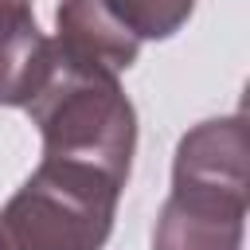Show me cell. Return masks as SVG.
Returning <instances> with one entry per match:
<instances>
[{
    "instance_id": "3",
    "label": "cell",
    "mask_w": 250,
    "mask_h": 250,
    "mask_svg": "<svg viewBox=\"0 0 250 250\" xmlns=\"http://www.w3.org/2000/svg\"><path fill=\"white\" fill-rule=\"evenodd\" d=\"M121 188L94 164L43 156L0 211V250H102Z\"/></svg>"
},
{
    "instance_id": "1",
    "label": "cell",
    "mask_w": 250,
    "mask_h": 250,
    "mask_svg": "<svg viewBox=\"0 0 250 250\" xmlns=\"http://www.w3.org/2000/svg\"><path fill=\"white\" fill-rule=\"evenodd\" d=\"M242 121H203L180 141L176 188L160 211L156 250H238L242 246Z\"/></svg>"
},
{
    "instance_id": "2",
    "label": "cell",
    "mask_w": 250,
    "mask_h": 250,
    "mask_svg": "<svg viewBox=\"0 0 250 250\" xmlns=\"http://www.w3.org/2000/svg\"><path fill=\"white\" fill-rule=\"evenodd\" d=\"M27 113L43 133V156L94 164L117 184L129 180L137 117L113 74L78 66L51 43V66L27 102Z\"/></svg>"
},
{
    "instance_id": "4",
    "label": "cell",
    "mask_w": 250,
    "mask_h": 250,
    "mask_svg": "<svg viewBox=\"0 0 250 250\" xmlns=\"http://www.w3.org/2000/svg\"><path fill=\"white\" fill-rule=\"evenodd\" d=\"M51 66V43L39 35L27 0H0V105H27Z\"/></svg>"
},
{
    "instance_id": "5",
    "label": "cell",
    "mask_w": 250,
    "mask_h": 250,
    "mask_svg": "<svg viewBox=\"0 0 250 250\" xmlns=\"http://www.w3.org/2000/svg\"><path fill=\"white\" fill-rule=\"evenodd\" d=\"M137 43L141 39H168L191 16V0H98Z\"/></svg>"
}]
</instances>
